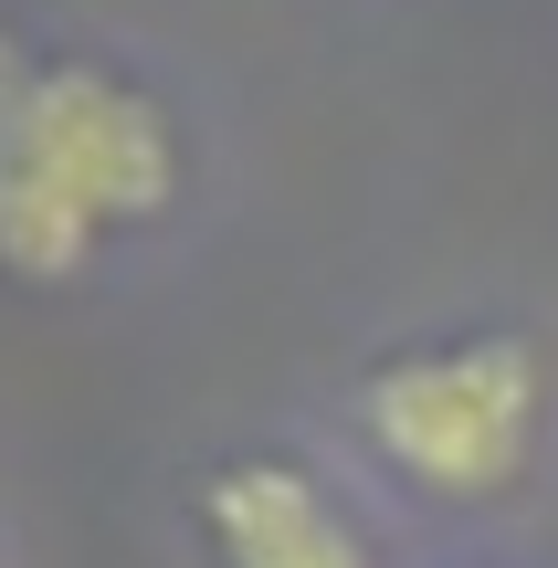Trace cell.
Returning a JSON list of instances; mask_svg holds the SVG:
<instances>
[{"mask_svg": "<svg viewBox=\"0 0 558 568\" xmlns=\"http://www.w3.org/2000/svg\"><path fill=\"white\" fill-rule=\"evenodd\" d=\"M180 201L169 116L105 63H32L0 42V274L63 284L105 232Z\"/></svg>", "mask_w": 558, "mask_h": 568, "instance_id": "6da1fadb", "label": "cell"}, {"mask_svg": "<svg viewBox=\"0 0 558 568\" xmlns=\"http://www.w3.org/2000/svg\"><path fill=\"white\" fill-rule=\"evenodd\" d=\"M538 400L548 368L527 337H454V347H412L369 379V432L422 495H506L527 474L538 443Z\"/></svg>", "mask_w": 558, "mask_h": 568, "instance_id": "7a4b0ae2", "label": "cell"}, {"mask_svg": "<svg viewBox=\"0 0 558 568\" xmlns=\"http://www.w3.org/2000/svg\"><path fill=\"white\" fill-rule=\"evenodd\" d=\"M201 527H211V548H222V568H369L358 527L337 516V495L316 485V474H295V464L211 474Z\"/></svg>", "mask_w": 558, "mask_h": 568, "instance_id": "3957f363", "label": "cell"}]
</instances>
